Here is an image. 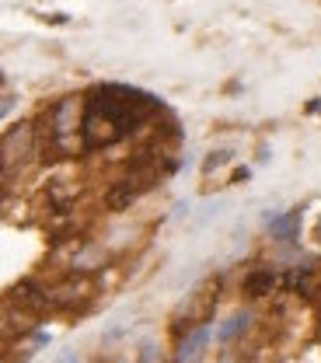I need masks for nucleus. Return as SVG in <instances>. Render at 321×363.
I'll use <instances>...</instances> for the list:
<instances>
[{"mask_svg":"<svg viewBox=\"0 0 321 363\" xmlns=\"http://www.w3.org/2000/svg\"><path fill=\"white\" fill-rule=\"evenodd\" d=\"M175 363H179V360H175Z\"/></svg>","mask_w":321,"mask_h":363,"instance_id":"9b49d317","label":"nucleus"},{"mask_svg":"<svg viewBox=\"0 0 321 363\" xmlns=\"http://www.w3.org/2000/svg\"><path fill=\"white\" fill-rule=\"evenodd\" d=\"M315 241H321V220L315 224Z\"/></svg>","mask_w":321,"mask_h":363,"instance_id":"9d476101","label":"nucleus"},{"mask_svg":"<svg viewBox=\"0 0 321 363\" xmlns=\"http://www.w3.org/2000/svg\"><path fill=\"white\" fill-rule=\"evenodd\" d=\"M7 182H11V168L0 161V203H4V196H7Z\"/></svg>","mask_w":321,"mask_h":363,"instance_id":"0eeeda50","label":"nucleus"},{"mask_svg":"<svg viewBox=\"0 0 321 363\" xmlns=\"http://www.w3.org/2000/svg\"><path fill=\"white\" fill-rule=\"evenodd\" d=\"M4 353H7V339L0 335V360H4Z\"/></svg>","mask_w":321,"mask_h":363,"instance_id":"1a4fd4ad","label":"nucleus"},{"mask_svg":"<svg viewBox=\"0 0 321 363\" xmlns=\"http://www.w3.org/2000/svg\"><path fill=\"white\" fill-rule=\"evenodd\" d=\"M157 112V101L143 91L123 88V84H101L88 98H81V147L84 150H101L112 147Z\"/></svg>","mask_w":321,"mask_h":363,"instance_id":"f257e3e1","label":"nucleus"},{"mask_svg":"<svg viewBox=\"0 0 321 363\" xmlns=\"http://www.w3.org/2000/svg\"><path fill=\"white\" fill-rule=\"evenodd\" d=\"M248 328H252V311H234V315H230L227 321L220 325V332H217V339H220V342L227 346V342H234L237 335H244Z\"/></svg>","mask_w":321,"mask_h":363,"instance_id":"39448f33","label":"nucleus"},{"mask_svg":"<svg viewBox=\"0 0 321 363\" xmlns=\"http://www.w3.org/2000/svg\"><path fill=\"white\" fill-rule=\"evenodd\" d=\"M56 363H81V360H77V353H74V350H67V353H60V357H56Z\"/></svg>","mask_w":321,"mask_h":363,"instance_id":"6e6552de","label":"nucleus"},{"mask_svg":"<svg viewBox=\"0 0 321 363\" xmlns=\"http://www.w3.org/2000/svg\"><path fill=\"white\" fill-rule=\"evenodd\" d=\"M297 220H300V213H283V217H276L273 224H269V234H273L276 241H290L297 234Z\"/></svg>","mask_w":321,"mask_h":363,"instance_id":"423d86ee","label":"nucleus"},{"mask_svg":"<svg viewBox=\"0 0 321 363\" xmlns=\"http://www.w3.org/2000/svg\"><path fill=\"white\" fill-rule=\"evenodd\" d=\"M217 297H220V283H217V279H210V283H203L199 290H192L182 304L175 308L171 328H175V332H192V328H199V325H210V315H213V308H217Z\"/></svg>","mask_w":321,"mask_h":363,"instance_id":"f03ea898","label":"nucleus"},{"mask_svg":"<svg viewBox=\"0 0 321 363\" xmlns=\"http://www.w3.org/2000/svg\"><path fill=\"white\" fill-rule=\"evenodd\" d=\"M28 154H35V126L32 123H18L0 136V161L7 168L21 164Z\"/></svg>","mask_w":321,"mask_h":363,"instance_id":"7ed1b4c3","label":"nucleus"},{"mask_svg":"<svg viewBox=\"0 0 321 363\" xmlns=\"http://www.w3.org/2000/svg\"><path fill=\"white\" fill-rule=\"evenodd\" d=\"M276 276L269 266H255V269L244 276V283H241V294L244 297H266V294H273L276 290Z\"/></svg>","mask_w":321,"mask_h":363,"instance_id":"20e7f679","label":"nucleus"}]
</instances>
